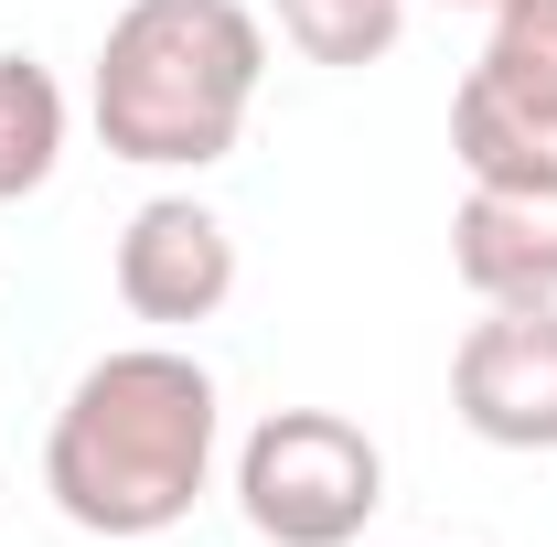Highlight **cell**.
I'll return each mask as SVG.
<instances>
[{
  "label": "cell",
  "instance_id": "1",
  "mask_svg": "<svg viewBox=\"0 0 557 547\" xmlns=\"http://www.w3.org/2000/svg\"><path fill=\"white\" fill-rule=\"evenodd\" d=\"M214 451H225V398L214 365L183 343H119L65 387V409L44 429V494L75 537H172L214 494Z\"/></svg>",
  "mask_w": 557,
  "mask_h": 547
},
{
  "label": "cell",
  "instance_id": "2",
  "mask_svg": "<svg viewBox=\"0 0 557 547\" xmlns=\"http://www.w3.org/2000/svg\"><path fill=\"white\" fill-rule=\"evenodd\" d=\"M269 86V11L247 0H129L97 44L86 119L108 161L139 172H214Z\"/></svg>",
  "mask_w": 557,
  "mask_h": 547
},
{
  "label": "cell",
  "instance_id": "3",
  "mask_svg": "<svg viewBox=\"0 0 557 547\" xmlns=\"http://www.w3.org/2000/svg\"><path fill=\"white\" fill-rule=\"evenodd\" d=\"M386 505V451L344 409H269L236 440V515L269 547H354Z\"/></svg>",
  "mask_w": 557,
  "mask_h": 547
},
{
  "label": "cell",
  "instance_id": "4",
  "mask_svg": "<svg viewBox=\"0 0 557 547\" xmlns=\"http://www.w3.org/2000/svg\"><path fill=\"white\" fill-rule=\"evenodd\" d=\"M450 161L461 183L557 194V0H493L483 54L450 86Z\"/></svg>",
  "mask_w": 557,
  "mask_h": 547
},
{
  "label": "cell",
  "instance_id": "5",
  "mask_svg": "<svg viewBox=\"0 0 557 547\" xmlns=\"http://www.w3.org/2000/svg\"><path fill=\"white\" fill-rule=\"evenodd\" d=\"M450 409L493 451H557V301H493L450 343Z\"/></svg>",
  "mask_w": 557,
  "mask_h": 547
},
{
  "label": "cell",
  "instance_id": "6",
  "mask_svg": "<svg viewBox=\"0 0 557 547\" xmlns=\"http://www.w3.org/2000/svg\"><path fill=\"white\" fill-rule=\"evenodd\" d=\"M119 301L129 323H161V333H194L236 301V226L205 205V194H150V205L119 226Z\"/></svg>",
  "mask_w": 557,
  "mask_h": 547
},
{
  "label": "cell",
  "instance_id": "7",
  "mask_svg": "<svg viewBox=\"0 0 557 547\" xmlns=\"http://www.w3.org/2000/svg\"><path fill=\"white\" fill-rule=\"evenodd\" d=\"M450 269L472 301H557V194L536 183H472L450 215Z\"/></svg>",
  "mask_w": 557,
  "mask_h": 547
},
{
  "label": "cell",
  "instance_id": "8",
  "mask_svg": "<svg viewBox=\"0 0 557 547\" xmlns=\"http://www.w3.org/2000/svg\"><path fill=\"white\" fill-rule=\"evenodd\" d=\"M65 86L33 65V54H0V205H22V194H44L54 183V161H65Z\"/></svg>",
  "mask_w": 557,
  "mask_h": 547
},
{
  "label": "cell",
  "instance_id": "9",
  "mask_svg": "<svg viewBox=\"0 0 557 547\" xmlns=\"http://www.w3.org/2000/svg\"><path fill=\"white\" fill-rule=\"evenodd\" d=\"M269 22H278V44L300 54V65H386L397 54V33H408V0H269Z\"/></svg>",
  "mask_w": 557,
  "mask_h": 547
},
{
  "label": "cell",
  "instance_id": "10",
  "mask_svg": "<svg viewBox=\"0 0 557 547\" xmlns=\"http://www.w3.org/2000/svg\"><path fill=\"white\" fill-rule=\"evenodd\" d=\"M408 11H418V0H408ZM450 11H493V0H450Z\"/></svg>",
  "mask_w": 557,
  "mask_h": 547
}]
</instances>
